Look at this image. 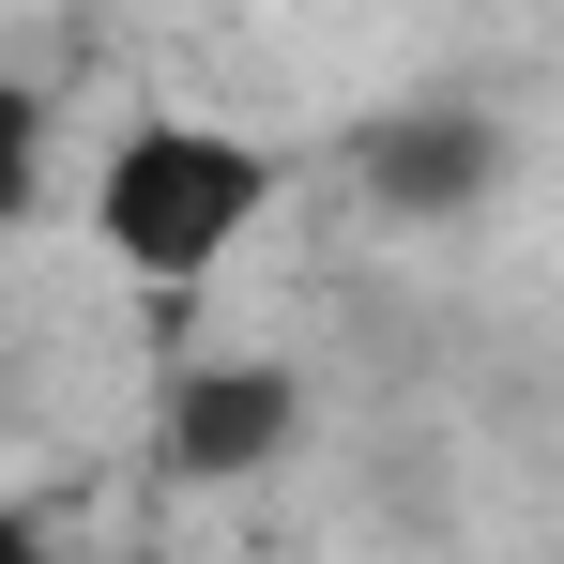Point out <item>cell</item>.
<instances>
[{"mask_svg": "<svg viewBox=\"0 0 564 564\" xmlns=\"http://www.w3.org/2000/svg\"><path fill=\"white\" fill-rule=\"evenodd\" d=\"M275 153L260 138H229V122H184V107H153V122H122L93 169V245L122 260L138 290H198L245 260V229L275 214Z\"/></svg>", "mask_w": 564, "mask_h": 564, "instance_id": "obj_1", "label": "cell"}, {"mask_svg": "<svg viewBox=\"0 0 564 564\" xmlns=\"http://www.w3.org/2000/svg\"><path fill=\"white\" fill-rule=\"evenodd\" d=\"M0 564H62V550H46V519H31V503H0Z\"/></svg>", "mask_w": 564, "mask_h": 564, "instance_id": "obj_5", "label": "cell"}, {"mask_svg": "<svg viewBox=\"0 0 564 564\" xmlns=\"http://www.w3.org/2000/svg\"><path fill=\"white\" fill-rule=\"evenodd\" d=\"M351 169H367V198H381V214L443 229V214H473V198L503 184V122H488V107H381Z\"/></svg>", "mask_w": 564, "mask_h": 564, "instance_id": "obj_3", "label": "cell"}, {"mask_svg": "<svg viewBox=\"0 0 564 564\" xmlns=\"http://www.w3.org/2000/svg\"><path fill=\"white\" fill-rule=\"evenodd\" d=\"M31 184H46V93H31V77L0 62V229L31 214Z\"/></svg>", "mask_w": 564, "mask_h": 564, "instance_id": "obj_4", "label": "cell"}, {"mask_svg": "<svg viewBox=\"0 0 564 564\" xmlns=\"http://www.w3.org/2000/svg\"><path fill=\"white\" fill-rule=\"evenodd\" d=\"M153 443H169L184 488H245V473H275L290 443H305V381L260 367V351H198V367L169 381V412H153Z\"/></svg>", "mask_w": 564, "mask_h": 564, "instance_id": "obj_2", "label": "cell"}]
</instances>
